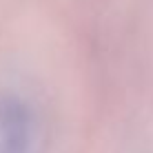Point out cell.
<instances>
[{"mask_svg": "<svg viewBox=\"0 0 153 153\" xmlns=\"http://www.w3.org/2000/svg\"><path fill=\"white\" fill-rule=\"evenodd\" d=\"M29 120L16 102H0V153H27Z\"/></svg>", "mask_w": 153, "mask_h": 153, "instance_id": "cell-1", "label": "cell"}]
</instances>
